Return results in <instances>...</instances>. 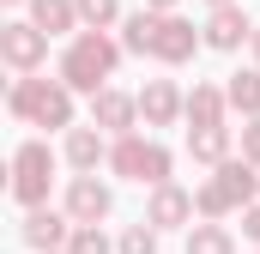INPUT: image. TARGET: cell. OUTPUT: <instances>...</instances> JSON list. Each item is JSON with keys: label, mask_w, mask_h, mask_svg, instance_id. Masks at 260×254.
<instances>
[{"label": "cell", "mask_w": 260, "mask_h": 254, "mask_svg": "<svg viewBox=\"0 0 260 254\" xmlns=\"http://www.w3.org/2000/svg\"><path fill=\"white\" fill-rule=\"evenodd\" d=\"M242 157H248V164H260V115H248V121H242Z\"/></svg>", "instance_id": "24"}, {"label": "cell", "mask_w": 260, "mask_h": 254, "mask_svg": "<svg viewBox=\"0 0 260 254\" xmlns=\"http://www.w3.org/2000/svg\"><path fill=\"white\" fill-rule=\"evenodd\" d=\"M248 37H254V24H248V12H242L236 0L212 6V18H206V49H218V55H236Z\"/></svg>", "instance_id": "9"}, {"label": "cell", "mask_w": 260, "mask_h": 254, "mask_svg": "<svg viewBox=\"0 0 260 254\" xmlns=\"http://www.w3.org/2000/svg\"><path fill=\"white\" fill-rule=\"evenodd\" d=\"M194 218H200V206H194L188 188H176V182H157V188H151V200H145V224H157V230H188Z\"/></svg>", "instance_id": "7"}, {"label": "cell", "mask_w": 260, "mask_h": 254, "mask_svg": "<svg viewBox=\"0 0 260 254\" xmlns=\"http://www.w3.org/2000/svg\"><path fill=\"white\" fill-rule=\"evenodd\" d=\"M30 6V24H43L49 37H67V30H79L85 18H79V0H24Z\"/></svg>", "instance_id": "16"}, {"label": "cell", "mask_w": 260, "mask_h": 254, "mask_svg": "<svg viewBox=\"0 0 260 254\" xmlns=\"http://www.w3.org/2000/svg\"><path fill=\"white\" fill-rule=\"evenodd\" d=\"M151 30H157V12H151V6L127 12V18H121V49H127V55H151Z\"/></svg>", "instance_id": "19"}, {"label": "cell", "mask_w": 260, "mask_h": 254, "mask_svg": "<svg viewBox=\"0 0 260 254\" xmlns=\"http://www.w3.org/2000/svg\"><path fill=\"white\" fill-rule=\"evenodd\" d=\"M248 49H254V67H260V30H254V37H248Z\"/></svg>", "instance_id": "27"}, {"label": "cell", "mask_w": 260, "mask_h": 254, "mask_svg": "<svg viewBox=\"0 0 260 254\" xmlns=\"http://www.w3.org/2000/svg\"><path fill=\"white\" fill-rule=\"evenodd\" d=\"M67 164L73 170H97L109 164V133L91 121V127H67Z\"/></svg>", "instance_id": "13"}, {"label": "cell", "mask_w": 260, "mask_h": 254, "mask_svg": "<svg viewBox=\"0 0 260 254\" xmlns=\"http://www.w3.org/2000/svg\"><path fill=\"white\" fill-rule=\"evenodd\" d=\"M0 61L12 67V73H37V67L49 61V30L30 24V18H6L0 24Z\"/></svg>", "instance_id": "5"}, {"label": "cell", "mask_w": 260, "mask_h": 254, "mask_svg": "<svg viewBox=\"0 0 260 254\" xmlns=\"http://www.w3.org/2000/svg\"><path fill=\"white\" fill-rule=\"evenodd\" d=\"M43 254H67V248H43Z\"/></svg>", "instance_id": "28"}, {"label": "cell", "mask_w": 260, "mask_h": 254, "mask_svg": "<svg viewBox=\"0 0 260 254\" xmlns=\"http://www.w3.org/2000/svg\"><path fill=\"white\" fill-rule=\"evenodd\" d=\"M242 236H248V242H260V200H248V206H242Z\"/></svg>", "instance_id": "25"}, {"label": "cell", "mask_w": 260, "mask_h": 254, "mask_svg": "<svg viewBox=\"0 0 260 254\" xmlns=\"http://www.w3.org/2000/svg\"><path fill=\"white\" fill-rule=\"evenodd\" d=\"M67 254H115V242L103 236V224H73V236H67Z\"/></svg>", "instance_id": "21"}, {"label": "cell", "mask_w": 260, "mask_h": 254, "mask_svg": "<svg viewBox=\"0 0 260 254\" xmlns=\"http://www.w3.org/2000/svg\"><path fill=\"white\" fill-rule=\"evenodd\" d=\"M91 121L103 127L109 139H121V133H133V127H139V97L115 91V85H103V91L91 97Z\"/></svg>", "instance_id": "10"}, {"label": "cell", "mask_w": 260, "mask_h": 254, "mask_svg": "<svg viewBox=\"0 0 260 254\" xmlns=\"http://www.w3.org/2000/svg\"><path fill=\"white\" fill-rule=\"evenodd\" d=\"M170 151L157 145V139H139V133H121L115 145H109V170L121 176V182H139V188H157V182H170Z\"/></svg>", "instance_id": "3"}, {"label": "cell", "mask_w": 260, "mask_h": 254, "mask_svg": "<svg viewBox=\"0 0 260 254\" xmlns=\"http://www.w3.org/2000/svg\"><path fill=\"white\" fill-rule=\"evenodd\" d=\"M145 6H151V12H176V0H145Z\"/></svg>", "instance_id": "26"}, {"label": "cell", "mask_w": 260, "mask_h": 254, "mask_svg": "<svg viewBox=\"0 0 260 254\" xmlns=\"http://www.w3.org/2000/svg\"><path fill=\"white\" fill-rule=\"evenodd\" d=\"M200 43H206V30H194L182 12H157V30H151V61L182 67V61H194Z\"/></svg>", "instance_id": "6"}, {"label": "cell", "mask_w": 260, "mask_h": 254, "mask_svg": "<svg viewBox=\"0 0 260 254\" xmlns=\"http://www.w3.org/2000/svg\"><path fill=\"white\" fill-rule=\"evenodd\" d=\"M188 254H236V236H230L218 218H206V224H188Z\"/></svg>", "instance_id": "18"}, {"label": "cell", "mask_w": 260, "mask_h": 254, "mask_svg": "<svg viewBox=\"0 0 260 254\" xmlns=\"http://www.w3.org/2000/svg\"><path fill=\"white\" fill-rule=\"evenodd\" d=\"M194 206H200V218H230V212H242V206H236V194L224 188L218 176H212V182H200V188H194Z\"/></svg>", "instance_id": "20"}, {"label": "cell", "mask_w": 260, "mask_h": 254, "mask_svg": "<svg viewBox=\"0 0 260 254\" xmlns=\"http://www.w3.org/2000/svg\"><path fill=\"white\" fill-rule=\"evenodd\" d=\"M182 115H188V97L176 91V79H151L139 91V121L145 127H176Z\"/></svg>", "instance_id": "11"}, {"label": "cell", "mask_w": 260, "mask_h": 254, "mask_svg": "<svg viewBox=\"0 0 260 254\" xmlns=\"http://www.w3.org/2000/svg\"><path fill=\"white\" fill-rule=\"evenodd\" d=\"M6 6H18V0H6Z\"/></svg>", "instance_id": "29"}, {"label": "cell", "mask_w": 260, "mask_h": 254, "mask_svg": "<svg viewBox=\"0 0 260 254\" xmlns=\"http://www.w3.org/2000/svg\"><path fill=\"white\" fill-rule=\"evenodd\" d=\"M6 170H12V182H6V188H12V200H18L24 212H30V206H49V182H55V151H49L43 139H24V145L12 151V164H6Z\"/></svg>", "instance_id": "4"}, {"label": "cell", "mask_w": 260, "mask_h": 254, "mask_svg": "<svg viewBox=\"0 0 260 254\" xmlns=\"http://www.w3.org/2000/svg\"><path fill=\"white\" fill-rule=\"evenodd\" d=\"M188 157L206 164V170H218L224 157H236L230 151V127H188Z\"/></svg>", "instance_id": "15"}, {"label": "cell", "mask_w": 260, "mask_h": 254, "mask_svg": "<svg viewBox=\"0 0 260 254\" xmlns=\"http://www.w3.org/2000/svg\"><path fill=\"white\" fill-rule=\"evenodd\" d=\"M212 6H224V0H212Z\"/></svg>", "instance_id": "30"}, {"label": "cell", "mask_w": 260, "mask_h": 254, "mask_svg": "<svg viewBox=\"0 0 260 254\" xmlns=\"http://www.w3.org/2000/svg\"><path fill=\"white\" fill-rule=\"evenodd\" d=\"M18 236L30 242V248H67V236H73V212H49V206H30L24 212V224H18Z\"/></svg>", "instance_id": "12"}, {"label": "cell", "mask_w": 260, "mask_h": 254, "mask_svg": "<svg viewBox=\"0 0 260 254\" xmlns=\"http://www.w3.org/2000/svg\"><path fill=\"white\" fill-rule=\"evenodd\" d=\"M121 43L109 37V30H73V43H67V55H61V79L73 85V91H85V97H97L109 79H115V67H121Z\"/></svg>", "instance_id": "1"}, {"label": "cell", "mask_w": 260, "mask_h": 254, "mask_svg": "<svg viewBox=\"0 0 260 254\" xmlns=\"http://www.w3.org/2000/svg\"><path fill=\"white\" fill-rule=\"evenodd\" d=\"M157 236H164V230L139 218L133 230H121V242H115V254H157Z\"/></svg>", "instance_id": "22"}, {"label": "cell", "mask_w": 260, "mask_h": 254, "mask_svg": "<svg viewBox=\"0 0 260 254\" xmlns=\"http://www.w3.org/2000/svg\"><path fill=\"white\" fill-rule=\"evenodd\" d=\"M6 109L18 115V121L30 127H73V85H67L61 73L55 79H37V73H18L12 79V91H6Z\"/></svg>", "instance_id": "2"}, {"label": "cell", "mask_w": 260, "mask_h": 254, "mask_svg": "<svg viewBox=\"0 0 260 254\" xmlns=\"http://www.w3.org/2000/svg\"><path fill=\"white\" fill-rule=\"evenodd\" d=\"M109 206H115V194L97 182V170H79V176L67 182V212H73V224H103Z\"/></svg>", "instance_id": "8"}, {"label": "cell", "mask_w": 260, "mask_h": 254, "mask_svg": "<svg viewBox=\"0 0 260 254\" xmlns=\"http://www.w3.org/2000/svg\"><path fill=\"white\" fill-rule=\"evenodd\" d=\"M224 115H230L224 85H194V91H188V115H182L188 127H224Z\"/></svg>", "instance_id": "14"}, {"label": "cell", "mask_w": 260, "mask_h": 254, "mask_svg": "<svg viewBox=\"0 0 260 254\" xmlns=\"http://www.w3.org/2000/svg\"><path fill=\"white\" fill-rule=\"evenodd\" d=\"M224 97H230V115H260V67H242V73H230V85H224Z\"/></svg>", "instance_id": "17"}, {"label": "cell", "mask_w": 260, "mask_h": 254, "mask_svg": "<svg viewBox=\"0 0 260 254\" xmlns=\"http://www.w3.org/2000/svg\"><path fill=\"white\" fill-rule=\"evenodd\" d=\"M79 18H85L91 30H109V24L121 18V0H79Z\"/></svg>", "instance_id": "23"}]
</instances>
